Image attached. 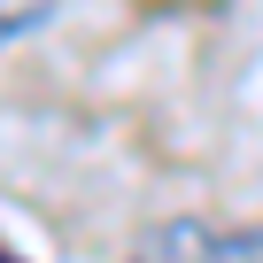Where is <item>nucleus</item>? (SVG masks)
<instances>
[{
    "label": "nucleus",
    "instance_id": "nucleus-1",
    "mask_svg": "<svg viewBox=\"0 0 263 263\" xmlns=\"http://www.w3.org/2000/svg\"><path fill=\"white\" fill-rule=\"evenodd\" d=\"M140 263H263V224H209V217H171L147 232Z\"/></svg>",
    "mask_w": 263,
    "mask_h": 263
},
{
    "label": "nucleus",
    "instance_id": "nucleus-2",
    "mask_svg": "<svg viewBox=\"0 0 263 263\" xmlns=\"http://www.w3.org/2000/svg\"><path fill=\"white\" fill-rule=\"evenodd\" d=\"M47 16H54V0H0V39H16V31L47 24Z\"/></svg>",
    "mask_w": 263,
    "mask_h": 263
},
{
    "label": "nucleus",
    "instance_id": "nucleus-3",
    "mask_svg": "<svg viewBox=\"0 0 263 263\" xmlns=\"http://www.w3.org/2000/svg\"><path fill=\"white\" fill-rule=\"evenodd\" d=\"M0 263H16V255H0Z\"/></svg>",
    "mask_w": 263,
    "mask_h": 263
}]
</instances>
